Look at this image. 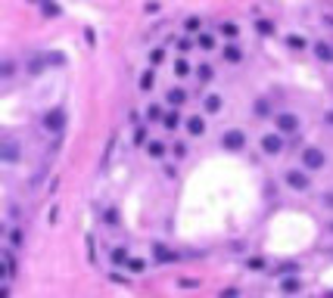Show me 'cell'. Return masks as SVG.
<instances>
[{
  "instance_id": "e575fe53",
  "label": "cell",
  "mask_w": 333,
  "mask_h": 298,
  "mask_svg": "<svg viewBox=\"0 0 333 298\" xmlns=\"http://www.w3.org/2000/svg\"><path fill=\"white\" fill-rule=\"evenodd\" d=\"M237 295H240L237 289H225V292H221V298H237Z\"/></svg>"
},
{
  "instance_id": "f1b7e54d",
  "label": "cell",
  "mask_w": 333,
  "mask_h": 298,
  "mask_svg": "<svg viewBox=\"0 0 333 298\" xmlns=\"http://www.w3.org/2000/svg\"><path fill=\"white\" fill-rule=\"evenodd\" d=\"M172 153H175L178 159H184V156H187V146H184V143H175V146H172Z\"/></svg>"
},
{
  "instance_id": "83f0119b",
  "label": "cell",
  "mask_w": 333,
  "mask_h": 298,
  "mask_svg": "<svg viewBox=\"0 0 333 298\" xmlns=\"http://www.w3.org/2000/svg\"><path fill=\"white\" fill-rule=\"evenodd\" d=\"M218 28H221V31H225L228 37H234V34H237V22H221Z\"/></svg>"
},
{
  "instance_id": "d6a6232c",
  "label": "cell",
  "mask_w": 333,
  "mask_h": 298,
  "mask_svg": "<svg viewBox=\"0 0 333 298\" xmlns=\"http://www.w3.org/2000/svg\"><path fill=\"white\" fill-rule=\"evenodd\" d=\"M4 78H13V62H10V59L4 62Z\"/></svg>"
},
{
  "instance_id": "ac0fdd59",
  "label": "cell",
  "mask_w": 333,
  "mask_h": 298,
  "mask_svg": "<svg viewBox=\"0 0 333 298\" xmlns=\"http://www.w3.org/2000/svg\"><path fill=\"white\" fill-rule=\"evenodd\" d=\"M218 109H221V97H218V93H209V97H206V112H212V115H215Z\"/></svg>"
},
{
  "instance_id": "ffe728a7",
  "label": "cell",
  "mask_w": 333,
  "mask_h": 298,
  "mask_svg": "<svg viewBox=\"0 0 333 298\" xmlns=\"http://www.w3.org/2000/svg\"><path fill=\"white\" fill-rule=\"evenodd\" d=\"M196 44H199L202 50H212V47H215V41H212V34H206V31H199V37H196Z\"/></svg>"
},
{
  "instance_id": "2e32d148",
  "label": "cell",
  "mask_w": 333,
  "mask_h": 298,
  "mask_svg": "<svg viewBox=\"0 0 333 298\" xmlns=\"http://www.w3.org/2000/svg\"><path fill=\"white\" fill-rule=\"evenodd\" d=\"M314 53H318V59H324V62L333 59V47H327V44H314Z\"/></svg>"
},
{
  "instance_id": "44dd1931",
  "label": "cell",
  "mask_w": 333,
  "mask_h": 298,
  "mask_svg": "<svg viewBox=\"0 0 333 298\" xmlns=\"http://www.w3.org/2000/svg\"><path fill=\"white\" fill-rule=\"evenodd\" d=\"M287 44H290L293 50H305V37H302V34H290Z\"/></svg>"
},
{
  "instance_id": "4fadbf2b",
  "label": "cell",
  "mask_w": 333,
  "mask_h": 298,
  "mask_svg": "<svg viewBox=\"0 0 333 298\" xmlns=\"http://www.w3.org/2000/svg\"><path fill=\"white\" fill-rule=\"evenodd\" d=\"M153 255H156V261H162V264H169V261H175V258H178L175 252H169L165 246H156V249H153Z\"/></svg>"
},
{
  "instance_id": "5bb4252c",
  "label": "cell",
  "mask_w": 333,
  "mask_h": 298,
  "mask_svg": "<svg viewBox=\"0 0 333 298\" xmlns=\"http://www.w3.org/2000/svg\"><path fill=\"white\" fill-rule=\"evenodd\" d=\"M140 90H153V84H156V74H153V68H146L143 74H140Z\"/></svg>"
},
{
  "instance_id": "ba28073f",
  "label": "cell",
  "mask_w": 333,
  "mask_h": 298,
  "mask_svg": "<svg viewBox=\"0 0 333 298\" xmlns=\"http://www.w3.org/2000/svg\"><path fill=\"white\" fill-rule=\"evenodd\" d=\"M165 100H169L172 106H184V103H187V93H184L181 87H175V90H169V97H165Z\"/></svg>"
},
{
  "instance_id": "3957f363",
  "label": "cell",
  "mask_w": 333,
  "mask_h": 298,
  "mask_svg": "<svg viewBox=\"0 0 333 298\" xmlns=\"http://www.w3.org/2000/svg\"><path fill=\"white\" fill-rule=\"evenodd\" d=\"M302 165L308 168V171H318V168H324V153H321L318 146L302 149Z\"/></svg>"
},
{
  "instance_id": "74e56055",
  "label": "cell",
  "mask_w": 333,
  "mask_h": 298,
  "mask_svg": "<svg viewBox=\"0 0 333 298\" xmlns=\"http://www.w3.org/2000/svg\"><path fill=\"white\" fill-rule=\"evenodd\" d=\"M330 230H333V220H330Z\"/></svg>"
},
{
  "instance_id": "8fae6325",
  "label": "cell",
  "mask_w": 333,
  "mask_h": 298,
  "mask_svg": "<svg viewBox=\"0 0 333 298\" xmlns=\"http://www.w3.org/2000/svg\"><path fill=\"white\" fill-rule=\"evenodd\" d=\"M4 264H7V279L16 276V258H13V249H4Z\"/></svg>"
},
{
  "instance_id": "8992f818",
  "label": "cell",
  "mask_w": 333,
  "mask_h": 298,
  "mask_svg": "<svg viewBox=\"0 0 333 298\" xmlns=\"http://www.w3.org/2000/svg\"><path fill=\"white\" fill-rule=\"evenodd\" d=\"M262 149H265L268 156H277V153L284 149V140L277 137V134H265V137H262Z\"/></svg>"
},
{
  "instance_id": "e0dca14e",
  "label": "cell",
  "mask_w": 333,
  "mask_h": 298,
  "mask_svg": "<svg viewBox=\"0 0 333 298\" xmlns=\"http://www.w3.org/2000/svg\"><path fill=\"white\" fill-rule=\"evenodd\" d=\"M128 261H131V255H128V249H113V264H128Z\"/></svg>"
},
{
  "instance_id": "7402d4cb",
  "label": "cell",
  "mask_w": 333,
  "mask_h": 298,
  "mask_svg": "<svg viewBox=\"0 0 333 298\" xmlns=\"http://www.w3.org/2000/svg\"><path fill=\"white\" fill-rule=\"evenodd\" d=\"M13 159H16V143L4 140V162H13Z\"/></svg>"
},
{
  "instance_id": "9c48e42d",
  "label": "cell",
  "mask_w": 333,
  "mask_h": 298,
  "mask_svg": "<svg viewBox=\"0 0 333 298\" xmlns=\"http://www.w3.org/2000/svg\"><path fill=\"white\" fill-rule=\"evenodd\" d=\"M146 156H150V159H162L165 156V146L159 140H150V143H146Z\"/></svg>"
},
{
  "instance_id": "d4e9b609",
  "label": "cell",
  "mask_w": 333,
  "mask_h": 298,
  "mask_svg": "<svg viewBox=\"0 0 333 298\" xmlns=\"http://www.w3.org/2000/svg\"><path fill=\"white\" fill-rule=\"evenodd\" d=\"M196 78H199V81H212V65L202 62V65L196 68Z\"/></svg>"
},
{
  "instance_id": "1f68e13d",
  "label": "cell",
  "mask_w": 333,
  "mask_h": 298,
  "mask_svg": "<svg viewBox=\"0 0 333 298\" xmlns=\"http://www.w3.org/2000/svg\"><path fill=\"white\" fill-rule=\"evenodd\" d=\"M128 267H131V270L137 273V270H143V261H137V258H131V261H128Z\"/></svg>"
},
{
  "instance_id": "7a4b0ae2",
  "label": "cell",
  "mask_w": 333,
  "mask_h": 298,
  "mask_svg": "<svg viewBox=\"0 0 333 298\" xmlns=\"http://www.w3.org/2000/svg\"><path fill=\"white\" fill-rule=\"evenodd\" d=\"M63 124H66V112L63 109H53V112L44 115V130H47V134H60Z\"/></svg>"
},
{
  "instance_id": "f546056e",
  "label": "cell",
  "mask_w": 333,
  "mask_h": 298,
  "mask_svg": "<svg viewBox=\"0 0 333 298\" xmlns=\"http://www.w3.org/2000/svg\"><path fill=\"white\" fill-rule=\"evenodd\" d=\"M134 140H137V143H143V140H146V127H143V124H137V130H134Z\"/></svg>"
},
{
  "instance_id": "836d02e7",
  "label": "cell",
  "mask_w": 333,
  "mask_h": 298,
  "mask_svg": "<svg viewBox=\"0 0 333 298\" xmlns=\"http://www.w3.org/2000/svg\"><path fill=\"white\" fill-rule=\"evenodd\" d=\"M13 246H22V230H13Z\"/></svg>"
},
{
  "instance_id": "484cf974",
  "label": "cell",
  "mask_w": 333,
  "mask_h": 298,
  "mask_svg": "<svg viewBox=\"0 0 333 298\" xmlns=\"http://www.w3.org/2000/svg\"><path fill=\"white\" fill-rule=\"evenodd\" d=\"M184 28H187L190 34H196V31L202 28V22H199V19H196V16H190V19H187V25H184Z\"/></svg>"
},
{
  "instance_id": "4dcf8cb0",
  "label": "cell",
  "mask_w": 333,
  "mask_h": 298,
  "mask_svg": "<svg viewBox=\"0 0 333 298\" xmlns=\"http://www.w3.org/2000/svg\"><path fill=\"white\" fill-rule=\"evenodd\" d=\"M175 71L184 78V74H187V62H184V59H178V62H175Z\"/></svg>"
},
{
  "instance_id": "d590c367",
  "label": "cell",
  "mask_w": 333,
  "mask_h": 298,
  "mask_svg": "<svg viewBox=\"0 0 333 298\" xmlns=\"http://www.w3.org/2000/svg\"><path fill=\"white\" fill-rule=\"evenodd\" d=\"M324 205H327V208H333V196H324Z\"/></svg>"
},
{
  "instance_id": "4316f807",
  "label": "cell",
  "mask_w": 333,
  "mask_h": 298,
  "mask_svg": "<svg viewBox=\"0 0 333 298\" xmlns=\"http://www.w3.org/2000/svg\"><path fill=\"white\" fill-rule=\"evenodd\" d=\"M162 59H165V50H162V47H156V50L150 53V62H153V65H159Z\"/></svg>"
},
{
  "instance_id": "d6986e66",
  "label": "cell",
  "mask_w": 333,
  "mask_h": 298,
  "mask_svg": "<svg viewBox=\"0 0 333 298\" xmlns=\"http://www.w3.org/2000/svg\"><path fill=\"white\" fill-rule=\"evenodd\" d=\"M162 106H146V121H162Z\"/></svg>"
},
{
  "instance_id": "603a6c76",
  "label": "cell",
  "mask_w": 333,
  "mask_h": 298,
  "mask_svg": "<svg viewBox=\"0 0 333 298\" xmlns=\"http://www.w3.org/2000/svg\"><path fill=\"white\" fill-rule=\"evenodd\" d=\"M41 10H44V16H60V7L53 0H41Z\"/></svg>"
},
{
  "instance_id": "5b68a950",
  "label": "cell",
  "mask_w": 333,
  "mask_h": 298,
  "mask_svg": "<svg viewBox=\"0 0 333 298\" xmlns=\"http://www.w3.org/2000/svg\"><path fill=\"white\" fill-rule=\"evenodd\" d=\"M287 183L293 186V190H308V174L305 171H287Z\"/></svg>"
},
{
  "instance_id": "52a82bcc",
  "label": "cell",
  "mask_w": 333,
  "mask_h": 298,
  "mask_svg": "<svg viewBox=\"0 0 333 298\" xmlns=\"http://www.w3.org/2000/svg\"><path fill=\"white\" fill-rule=\"evenodd\" d=\"M187 130L193 137H199V134H206V121H202L199 115H193V118H187Z\"/></svg>"
},
{
  "instance_id": "277c9868",
  "label": "cell",
  "mask_w": 333,
  "mask_h": 298,
  "mask_svg": "<svg viewBox=\"0 0 333 298\" xmlns=\"http://www.w3.org/2000/svg\"><path fill=\"white\" fill-rule=\"evenodd\" d=\"M274 124H277L281 134H296V130H299V118H296L293 112H281V115L274 118Z\"/></svg>"
},
{
  "instance_id": "7c38bea8",
  "label": "cell",
  "mask_w": 333,
  "mask_h": 298,
  "mask_svg": "<svg viewBox=\"0 0 333 298\" xmlns=\"http://www.w3.org/2000/svg\"><path fill=\"white\" fill-rule=\"evenodd\" d=\"M221 53H225V59H228V62H240V59H243V53H240V47H237V44H228Z\"/></svg>"
},
{
  "instance_id": "6da1fadb",
  "label": "cell",
  "mask_w": 333,
  "mask_h": 298,
  "mask_svg": "<svg viewBox=\"0 0 333 298\" xmlns=\"http://www.w3.org/2000/svg\"><path fill=\"white\" fill-rule=\"evenodd\" d=\"M221 146H225L228 153H240V149L246 146V134H243V130H237V127H231V130L221 134Z\"/></svg>"
},
{
  "instance_id": "9a60e30c",
  "label": "cell",
  "mask_w": 333,
  "mask_h": 298,
  "mask_svg": "<svg viewBox=\"0 0 333 298\" xmlns=\"http://www.w3.org/2000/svg\"><path fill=\"white\" fill-rule=\"evenodd\" d=\"M162 127H165V130H175V127H181V115H178V112H169V115L162 118Z\"/></svg>"
},
{
  "instance_id": "30bf717a",
  "label": "cell",
  "mask_w": 333,
  "mask_h": 298,
  "mask_svg": "<svg viewBox=\"0 0 333 298\" xmlns=\"http://www.w3.org/2000/svg\"><path fill=\"white\" fill-rule=\"evenodd\" d=\"M281 289L287 292V295H293V292H299L302 289V283H299V276H287L284 283H281Z\"/></svg>"
},
{
  "instance_id": "8d00e7d4",
  "label": "cell",
  "mask_w": 333,
  "mask_h": 298,
  "mask_svg": "<svg viewBox=\"0 0 333 298\" xmlns=\"http://www.w3.org/2000/svg\"><path fill=\"white\" fill-rule=\"evenodd\" d=\"M31 4H41V0H31Z\"/></svg>"
},
{
  "instance_id": "cb8c5ba5",
  "label": "cell",
  "mask_w": 333,
  "mask_h": 298,
  "mask_svg": "<svg viewBox=\"0 0 333 298\" xmlns=\"http://www.w3.org/2000/svg\"><path fill=\"white\" fill-rule=\"evenodd\" d=\"M258 31H262V34H274L277 31V25L274 22H268V19H258V25H255Z\"/></svg>"
}]
</instances>
